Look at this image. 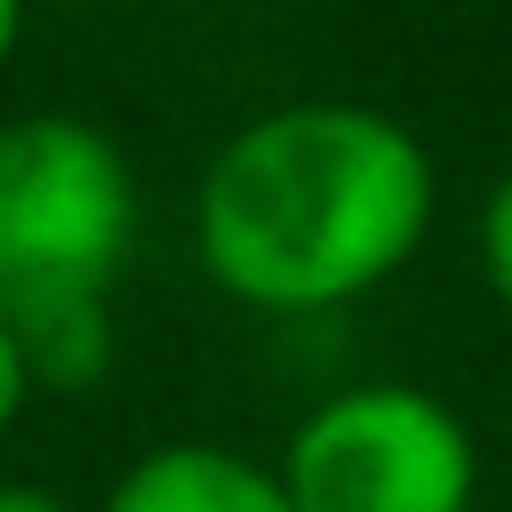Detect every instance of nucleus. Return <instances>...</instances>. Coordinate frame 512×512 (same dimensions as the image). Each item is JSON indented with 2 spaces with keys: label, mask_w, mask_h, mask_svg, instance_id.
I'll return each instance as SVG.
<instances>
[{
  "label": "nucleus",
  "mask_w": 512,
  "mask_h": 512,
  "mask_svg": "<svg viewBox=\"0 0 512 512\" xmlns=\"http://www.w3.org/2000/svg\"><path fill=\"white\" fill-rule=\"evenodd\" d=\"M432 160L376 104L256 112L200 176L192 248L256 312H328L384 288L432 232Z\"/></svg>",
  "instance_id": "1"
},
{
  "label": "nucleus",
  "mask_w": 512,
  "mask_h": 512,
  "mask_svg": "<svg viewBox=\"0 0 512 512\" xmlns=\"http://www.w3.org/2000/svg\"><path fill=\"white\" fill-rule=\"evenodd\" d=\"M136 248V168L80 112L0 120V320L32 384L88 392L112 368V288Z\"/></svg>",
  "instance_id": "2"
},
{
  "label": "nucleus",
  "mask_w": 512,
  "mask_h": 512,
  "mask_svg": "<svg viewBox=\"0 0 512 512\" xmlns=\"http://www.w3.org/2000/svg\"><path fill=\"white\" fill-rule=\"evenodd\" d=\"M280 480L296 512H472L480 448L448 400L416 384H352L288 432Z\"/></svg>",
  "instance_id": "3"
},
{
  "label": "nucleus",
  "mask_w": 512,
  "mask_h": 512,
  "mask_svg": "<svg viewBox=\"0 0 512 512\" xmlns=\"http://www.w3.org/2000/svg\"><path fill=\"white\" fill-rule=\"evenodd\" d=\"M104 512H296V496L280 464H256L216 440H168L112 480Z\"/></svg>",
  "instance_id": "4"
},
{
  "label": "nucleus",
  "mask_w": 512,
  "mask_h": 512,
  "mask_svg": "<svg viewBox=\"0 0 512 512\" xmlns=\"http://www.w3.org/2000/svg\"><path fill=\"white\" fill-rule=\"evenodd\" d=\"M480 272H488L496 304L512 312V168H504V184H496L488 208H480Z\"/></svg>",
  "instance_id": "5"
},
{
  "label": "nucleus",
  "mask_w": 512,
  "mask_h": 512,
  "mask_svg": "<svg viewBox=\"0 0 512 512\" xmlns=\"http://www.w3.org/2000/svg\"><path fill=\"white\" fill-rule=\"evenodd\" d=\"M40 384H32V360H24V344H16V328L0 320V432L24 416V400H32Z\"/></svg>",
  "instance_id": "6"
},
{
  "label": "nucleus",
  "mask_w": 512,
  "mask_h": 512,
  "mask_svg": "<svg viewBox=\"0 0 512 512\" xmlns=\"http://www.w3.org/2000/svg\"><path fill=\"white\" fill-rule=\"evenodd\" d=\"M0 512H72L56 488H32V480H0Z\"/></svg>",
  "instance_id": "7"
},
{
  "label": "nucleus",
  "mask_w": 512,
  "mask_h": 512,
  "mask_svg": "<svg viewBox=\"0 0 512 512\" xmlns=\"http://www.w3.org/2000/svg\"><path fill=\"white\" fill-rule=\"evenodd\" d=\"M16 40H24V8H16V0H0V72H8Z\"/></svg>",
  "instance_id": "8"
}]
</instances>
